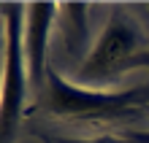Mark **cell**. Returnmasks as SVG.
I'll return each mask as SVG.
<instances>
[{
  "instance_id": "obj_6",
  "label": "cell",
  "mask_w": 149,
  "mask_h": 143,
  "mask_svg": "<svg viewBox=\"0 0 149 143\" xmlns=\"http://www.w3.org/2000/svg\"><path fill=\"white\" fill-rule=\"evenodd\" d=\"M144 113L149 116V105L144 108ZM122 143H149V127L146 130H127V132H119Z\"/></svg>"
},
{
  "instance_id": "obj_4",
  "label": "cell",
  "mask_w": 149,
  "mask_h": 143,
  "mask_svg": "<svg viewBox=\"0 0 149 143\" xmlns=\"http://www.w3.org/2000/svg\"><path fill=\"white\" fill-rule=\"evenodd\" d=\"M57 3H27L24 6V54L30 68L33 89H43L49 70V41L54 22L60 19Z\"/></svg>"
},
{
  "instance_id": "obj_3",
  "label": "cell",
  "mask_w": 149,
  "mask_h": 143,
  "mask_svg": "<svg viewBox=\"0 0 149 143\" xmlns=\"http://www.w3.org/2000/svg\"><path fill=\"white\" fill-rule=\"evenodd\" d=\"M3 92H0V143H14L19 122L27 111L30 68L24 54V3H3Z\"/></svg>"
},
{
  "instance_id": "obj_5",
  "label": "cell",
  "mask_w": 149,
  "mask_h": 143,
  "mask_svg": "<svg viewBox=\"0 0 149 143\" xmlns=\"http://www.w3.org/2000/svg\"><path fill=\"white\" fill-rule=\"evenodd\" d=\"M43 143H122L119 135H92V138H73V135H54V132H38Z\"/></svg>"
},
{
  "instance_id": "obj_2",
  "label": "cell",
  "mask_w": 149,
  "mask_h": 143,
  "mask_svg": "<svg viewBox=\"0 0 149 143\" xmlns=\"http://www.w3.org/2000/svg\"><path fill=\"white\" fill-rule=\"evenodd\" d=\"M136 68H149L146 35L127 14L117 11L98 35V43L84 54L76 78L84 86H95L119 78Z\"/></svg>"
},
{
  "instance_id": "obj_1",
  "label": "cell",
  "mask_w": 149,
  "mask_h": 143,
  "mask_svg": "<svg viewBox=\"0 0 149 143\" xmlns=\"http://www.w3.org/2000/svg\"><path fill=\"white\" fill-rule=\"evenodd\" d=\"M149 105V84L130 89H100L84 86L79 81H68L49 65L43 81L41 108L60 119H81V122H111L144 113Z\"/></svg>"
}]
</instances>
